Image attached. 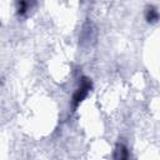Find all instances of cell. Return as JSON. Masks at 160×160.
Returning <instances> with one entry per match:
<instances>
[{
  "label": "cell",
  "mask_w": 160,
  "mask_h": 160,
  "mask_svg": "<svg viewBox=\"0 0 160 160\" xmlns=\"http://www.w3.org/2000/svg\"><path fill=\"white\" fill-rule=\"evenodd\" d=\"M91 88V82L88 80V79H82L81 84H80V88L76 90V92L74 94V98H72V104H74V108L76 109L78 105L86 98L89 90Z\"/></svg>",
  "instance_id": "cell-1"
},
{
  "label": "cell",
  "mask_w": 160,
  "mask_h": 160,
  "mask_svg": "<svg viewBox=\"0 0 160 160\" xmlns=\"http://www.w3.org/2000/svg\"><path fill=\"white\" fill-rule=\"evenodd\" d=\"M116 155L115 158H120V159H125L128 156V152H126V149L124 148V145H118L116 146V150H115Z\"/></svg>",
  "instance_id": "cell-4"
},
{
  "label": "cell",
  "mask_w": 160,
  "mask_h": 160,
  "mask_svg": "<svg viewBox=\"0 0 160 160\" xmlns=\"http://www.w3.org/2000/svg\"><path fill=\"white\" fill-rule=\"evenodd\" d=\"M32 0H18V11L20 15H24L31 6Z\"/></svg>",
  "instance_id": "cell-2"
},
{
  "label": "cell",
  "mask_w": 160,
  "mask_h": 160,
  "mask_svg": "<svg viewBox=\"0 0 160 160\" xmlns=\"http://www.w3.org/2000/svg\"><path fill=\"white\" fill-rule=\"evenodd\" d=\"M158 18H159L158 11H156L154 8H149L148 11H146V19H148L149 21H156Z\"/></svg>",
  "instance_id": "cell-3"
}]
</instances>
